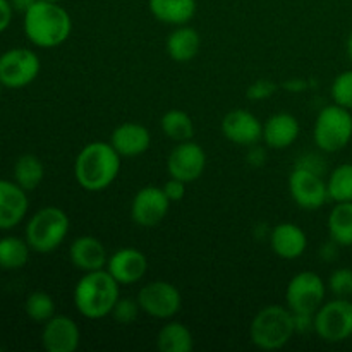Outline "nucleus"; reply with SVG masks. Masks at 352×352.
Instances as JSON below:
<instances>
[{
    "label": "nucleus",
    "mask_w": 352,
    "mask_h": 352,
    "mask_svg": "<svg viewBox=\"0 0 352 352\" xmlns=\"http://www.w3.org/2000/svg\"><path fill=\"white\" fill-rule=\"evenodd\" d=\"M120 155L112 143L93 141L82 146L74 160L76 182L85 191L100 192L112 186L120 172Z\"/></svg>",
    "instance_id": "obj_1"
},
{
    "label": "nucleus",
    "mask_w": 352,
    "mask_h": 352,
    "mask_svg": "<svg viewBox=\"0 0 352 352\" xmlns=\"http://www.w3.org/2000/svg\"><path fill=\"white\" fill-rule=\"evenodd\" d=\"M23 16L24 33L34 47L55 48L71 36L72 19L58 2L36 0Z\"/></svg>",
    "instance_id": "obj_2"
},
{
    "label": "nucleus",
    "mask_w": 352,
    "mask_h": 352,
    "mask_svg": "<svg viewBox=\"0 0 352 352\" xmlns=\"http://www.w3.org/2000/svg\"><path fill=\"white\" fill-rule=\"evenodd\" d=\"M120 284L109 274L107 268L85 272L74 287V306L81 316L88 320H102L112 315L119 294Z\"/></svg>",
    "instance_id": "obj_3"
},
{
    "label": "nucleus",
    "mask_w": 352,
    "mask_h": 352,
    "mask_svg": "<svg viewBox=\"0 0 352 352\" xmlns=\"http://www.w3.org/2000/svg\"><path fill=\"white\" fill-rule=\"evenodd\" d=\"M294 333V315L291 309L280 305H270L260 309L250 327L251 342L263 351L282 349Z\"/></svg>",
    "instance_id": "obj_4"
},
{
    "label": "nucleus",
    "mask_w": 352,
    "mask_h": 352,
    "mask_svg": "<svg viewBox=\"0 0 352 352\" xmlns=\"http://www.w3.org/2000/svg\"><path fill=\"white\" fill-rule=\"evenodd\" d=\"M69 227L71 222L64 210L57 206H45L30 219L24 239L36 253H52L65 241Z\"/></svg>",
    "instance_id": "obj_5"
},
{
    "label": "nucleus",
    "mask_w": 352,
    "mask_h": 352,
    "mask_svg": "<svg viewBox=\"0 0 352 352\" xmlns=\"http://www.w3.org/2000/svg\"><path fill=\"white\" fill-rule=\"evenodd\" d=\"M315 144L325 153H337L344 150L352 140V113L349 109L327 105L316 116L313 127Z\"/></svg>",
    "instance_id": "obj_6"
},
{
    "label": "nucleus",
    "mask_w": 352,
    "mask_h": 352,
    "mask_svg": "<svg viewBox=\"0 0 352 352\" xmlns=\"http://www.w3.org/2000/svg\"><path fill=\"white\" fill-rule=\"evenodd\" d=\"M315 332L323 342L339 344L352 337V301L336 298L315 313Z\"/></svg>",
    "instance_id": "obj_7"
},
{
    "label": "nucleus",
    "mask_w": 352,
    "mask_h": 352,
    "mask_svg": "<svg viewBox=\"0 0 352 352\" xmlns=\"http://www.w3.org/2000/svg\"><path fill=\"white\" fill-rule=\"evenodd\" d=\"M327 284L315 272H299L285 289V301L292 313L315 315L325 301Z\"/></svg>",
    "instance_id": "obj_8"
},
{
    "label": "nucleus",
    "mask_w": 352,
    "mask_h": 352,
    "mask_svg": "<svg viewBox=\"0 0 352 352\" xmlns=\"http://www.w3.org/2000/svg\"><path fill=\"white\" fill-rule=\"evenodd\" d=\"M40 57L28 48H10L0 55V85L19 89L31 85L40 74Z\"/></svg>",
    "instance_id": "obj_9"
},
{
    "label": "nucleus",
    "mask_w": 352,
    "mask_h": 352,
    "mask_svg": "<svg viewBox=\"0 0 352 352\" xmlns=\"http://www.w3.org/2000/svg\"><path fill=\"white\" fill-rule=\"evenodd\" d=\"M141 311L157 320H168L179 313L182 298L174 284L165 280H153L141 287L138 294Z\"/></svg>",
    "instance_id": "obj_10"
},
{
    "label": "nucleus",
    "mask_w": 352,
    "mask_h": 352,
    "mask_svg": "<svg viewBox=\"0 0 352 352\" xmlns=\"http://www.w3.org/2000/svg\"><path fill=\"white\" fill-rule=\"evenodd\" d=\"M289 191L296 205L302 210H318L329 201L327 182L322 175L301 167H294L289 175Z\"/></svg>",
    "instance_id": "obj_11"
},
{
    "label": "nucleus",
    "mask_w": 352,
    "mask_h": 352,
    "mask_svg": "<svg viewBox=\"0 0 352 352\" xmlns=\"http://www.w3.org/2000/svg\"><path fill=\"white\" fill-rule=\"evenodd\" d=\"M170 208V199L165 195L164 188L144 186L134 195L131 203V219L140 227H155L167 217Z\"/></svg>",
    "instance_id": "obj_12"
},
{
    "label": "nucleus",
    "mask_w": 352,
    "mask_h": 352,
    "mask_svg": "<svg viewBox=\"0 0 352 352\" xmlns=\"http://www.w3.org/2000/svg\"><path fill=\"white\" fill-rule=\"evenodd\" d=\"M167 168L170 177L182 182H192L203 175L206 168V153L195 141H182L170 151L167 158Z\"/></svg>",
    "instance_id": "obj_13"
},
{
    "label": "nucleus",
    "mask_w": 352,
    "mask_h": 352,
    "mask_svg": "<svg viewBox=\"0 0 352 352\" xmlns=\"http://www.w3.org/2000/svg\"><path fill=\"white\" fill-rule=\"evenodd\" d=\"M222 133L230 143L253 146L263 140V124L250 110L236 109L222 119Z\"/></svg>",
    "instance_id": "obj_14"
},
{
    "label": "nucleus",
    "mask_w": 352,
    "mask_h": 352,
    "mask_svg": "<svg viewBox=\"0 0 352 352\" xmlns=\"http://www.w3.org/2000/svg\"><path fill=\"white\" fill-rule=\"evenodd\" d=\"M81 342L78 323L64 315H54L45 322L41 330V344L48 352H74Z\"/></svg>",
    "instance_id": "obj_15"
},
{
    "label": "nucleus",
    "mask_w": 352,
    "mask_h": 352,
    "mask_svg": "<svg viewBox=\"0 0 352 352\" xmlns=\"http://www.w3.org/2000/svg\"><path fill=\"white\" fill-rule=\"evenodd\" d=\"M107 270L120 285L136 284L146 275L148 258L136 248H122L109 256Z\"/></svg>",
    "instance_id": "obj_16"
},
{
    "label": "nucleus",
    "mask_w": 352,
    "mask_h": 352,
    "mask_svg": "<svg viewBox=\"0 0 352 352\" xmlns=\"http://www.w3.org/2000/svg\"><path fill=\"white\" fill-rule=\"evenodd\" d=\"M30 201L19 184L0 179V230H10L26 217Z\"/></svg>",
    "instance_id": "obj_17"
},
{
    "label": "nucleus",
    "mask_w": 352,
    "mask_h": 352,
    "mask_svg": "<svg viewBox=\"0 0 352 352\" xmlns=\"http://www.w3.org/2000/svg\"><path fill=\"white\" fill-rule=\"evenodd\" d=\"M270 246L282 260H298L308 248V237L298 223L282 222L270 230Z\"/></svg>",
    "instance_id": "obj_18"
},
{
    "label": "nucleus",
    "mask_w": 352,
    "mask_h": 352,
    "mask_svg": "<svg viewBox=\"0 0 352 352\" xmlns=\"http://www.w3.org/2000/svg\"><path fill=\"white\" fill-rule=\"evenodd\" d=\"M110 143L120 157H140L150 148L151 136L143 124L124 122L113 129Z\"/></svg>",
    "instance_id": "obj_19"
},
{
    "label": "nucleus",
    "mask_w": 352,
    "mask_h": 352,
    "mask_svg": "<svg viewBox=\"0 0 352 352\" xmlns=\"http://www.w3.org/2000/svg\"><path fill=\"white\" fill-rule=\"evenodd\" d=\"M72 265L81 272H95L107 268L109 254L102 241L93 236H81L74 239L69 250Z\"/></svg>",
    "instance_id": "obj_20"
},
{
    "label": "nucleus",
    "mask_w": 352,
    "mask_h": 352,
    "mask_svg": "<svg viewBox=\"0 0 352 352\" xmlns=\"http://www.w3.org/2000/svg\"><path fill=\"white\" fill-rule=\"evenodd\" d=\"M299 138V122L292 113L280 112L263 124V143L272 150H285Z\"/></svg>",
    "instance_id": "obj_21"
},
{
    "label": "nucleus",
    "mask_w": 352,
    "mask_h": 352,
    "mask_svg": "<svg viewBox=\"0 0 352 352\" xmlns=\"http://www.w3.org/2000/svg\"><path fill=\"white\" fill-rule=\"evenodd\" d=\"M153 17L170 26L188 24L196 14V0H148Z\"/></svg>",
    "instance_id": "obj_22"
},
{
    "label": "nucleus",
    "mask_w": 352,
    "mask_h": 352,
    "mask_svg": "<svg viewBox=\"0 0 352 352\" xmlns=\"http://www.w3.org/2000/svg\"><path fill=\"white\" fill-rule=\"evenodd\" d=\"M201 47V38L195 28L182 24L170 33L167 40L168 57L174 62H189L198 55Z\"/></svg>",
    "instance_id": "obj_23"
},
{
    "label": "nucleus",
    "mask_w": 352,
    "mask_h": 352,
    "mask_svg": "<svg viewBox=\"0 0 352 352\" xmlns=\"http://www.w3.org/2000/svg\"><path fill=\"white\" fill-rule=\"evenodd\" d=\"M329 236L340 248L352 246V201L336 203L327 220Z\"/></svg>",
    "instance_id": "obj_24"
},
{
    "label": "nucleus",
    "mask_w": 352,
    "mask_h": 352,
    "mask_svg": "<svg viewBox=\"0 0 352 352\" xmlns=\"http://www.w3.org/2000/svg\"><path fill=\"white\" fill-rule=\"evenodd\" d=\"M195 346L192 333L184 323L168 322L158 330L157 347L160 352H189Z\"/></svg>",
    "instance_id": "obj_25"
},
{
    "label": "nucleus",
    "mask_w": 352,
    "mask_h": 352,
    "mask_svg": "<svg viewBox=\"0 0 352 352\" xmlns=\"http://www.w3.org/2000/svg\"><path fill=\"white\" fill-rule=\"evenodd\" d=\"M45 175V167L36 155H21L14 164V182L19 184L24 191H33L41 184Z\"/></svg>",
    "instance_id": "obj_26"
},
{
    "label": "nucleus",
    "mask_w": 352,
    "mask_h": 352,
    "mask_svg": "<svg viewBox=\"0 0 352 352\" xmlns=\"http://www.w3.org/2000/svg\"><path fill=\"white\" fill-rule=\"evenodd\" d=\"M31 248L26 239L16 236H6L0 239V268L2 270H19L30 261Z\"/></svg>",
    "instance_id": "obj_27"
},
{
    "label": "nucleus",
    "mask_w": 352,
    "mask_h": 352,
    "mask_svg": "<svg viewBox=\"0 0 352 352\" xmlns=\"http://www.w3.org/2000/svg\"><path fill=\"white\" fill-rule=\"evenodd\" d=\"M160 127L165 136L175 143L189 141L195 136V124H192L189 113H186L184 110L174 109L165 112L160 120Z\"/></svg>",
    "instance_id": "obj_28"
},
{
    "label": "nucleus",
    "mask_w": 352,
    "mask_h": 352,
    "mask_svg": "<svg viewBox=\"0 0 352 352\" xmlns=\"http://www.w3.org/2000/svg\"><path fill=\"white\" fill-rule=\"evenodd\" d=\"M327 191L333 203L352 201V164H340L330 172Z\"/></svg>",
    "instance_id": "obj_29"
},
{
    "label": "nucleus",
    "mask_w": 352,
    "mask_h": 352,
    "mask_svg": "<svg viewBox=\"0 0 352 352\" xmlns=\"http://www.w3.org/2000/svg\"><path fill=\"white\" fill-rule=\"evenodd\" d=\"M24 311L33 322L45 323L55 315V302L50 294L43 291L31 292L24 302Z\"/></svg>",
    "instance_id": "obj_30"
},
{
    "label": "nucleus",
    "mask_w": 352,
    "mask_h": 352,
    "mask_svg": "<svg viewBox=\"0 0 352 352\" xmlns=\"http://www.w3.org/2000/svg\"><path fill=\"white\" fill-rule=\"evenodd\" d=\"M332 100L337 105L352 110V69L344 71L333 79L332 82Z\"/></svg>",
    "instance_id": "obj_31"
},
{
    "label": "nucleus",
    "mask_w": 352,
    "mask_h": 352,
    "mask_svg": "<svg viewBox=\"0 0 352 352\" xmlns=\"http://www.w3.org/2000/svg\"><path fill=\"white\" fill-rule=\"evenodd\" d=\"M329 289L336 298H351L352 296V268H337L329 278Z\"/></svg>",
    "instance_id": "obj_32"
},
{
    "label": "nucleus",
    "mask_w": 352,
    "mask_h": 352,
    "mask_svg": "<svg viewBox=\"0 0 352 352\" xmlns=\"http://www.w3.org/2000/svg\"><path fill=\"white\" fill-rule=\"evenodd\" d=\"M140 311L141 308L138 299L134 301V299L129 298H119L112 309V316L117 323H120V325H131V323L138 318Z\"/></svg>",
    "instance_id": "obj_33"
},
{
    "label": "nucleus",
    "mask_w": 352,
    "mask_h": 352,
    "mask_svg": "<svg viewBox=\"0 0 352 352\" xmlns=\"http://www.w3.org/2000/svg\"><path fill=\"white\" fill-rule=\"evenodd\" d=\"M275 89H277V86H275L274 82L268 81V79H260V81L253 82V85L248 88L246 96L250 100H253V102H260V100L270 98L275 93Z\"/></svg>",
    "instance_id": "obj_34"
},
{
    "label": "nucleus",
    "mask_w": 352,
    "mask_h": 352,
    "mask_svg": "<svg viewBox=\"0 0 352 352\" xmlns=\"http://www.w3.org/2000/svg\"><path fill=\"white\" fill-rule=\"evenodd\" d=\"M296 167L306 168V170L315 172V174L323 175V172H325L327 165H325V160H323V157H320V155L306 153V155H302V157H299V160H298V164H296Z\"/></svg>",
    "instance_id": "obj_35"
},
{
    "label": "nucleus",
    "mask_w": 352,
    "mask_h": 352,
    "mask_svg": "<svg viewBox=\"0 0 352 352\" xmlns=\"http://www.w3.org/2000/svg\"><path fill=\"white\" fill-rule=\"evenodd\" d=\"M164 191L165 195H167V198L170 199V203L182 201L186 196V182L179 181V179L175 177H170L164 184Z\"/></svg>",
    "instance_id": "obj_36"
},
{
    "label": "nucleus",
    "mask_w": 352,
    "mask_h": 352,
    "mask_svg": "<svg viewBox=\"0 0 352 352\" xmlns=\"http://www.w3.org/2000/svg\"><path fill=\"white\" fill-rule=\"evenodd\" d=\"M294 315L296 333H308L315 330V315L308 313H292Z\"/></svg>",
    "instance_id": "obj_37"
},
{
    "label": "nucleus",
    "mask_w": 352,
    "mask_h": 352,
    "mask_svg": "<svg viewBox=\"0 0 352 352\" xmlns=\"http://www.w3.org/2000/svg\"><path fill=\"white\" fill-rule=\"evenodd\" d=\"M14 9L10 6V0H0V33L7 30L12 23Z\"/></svg>",
    "instance_id": "obj_38"
},
{
    "label": "nucleus",
    "mask_w": 352,
    "mask_h": 352,
    "mask_svg": "<svg viewBox=\"0 0 352 352\" xmlns=\"http://www.w3.org/2000/svg\"><path fill=\"white\" fill-rule=\"evenodd\" d=\"M265 160H267V153L261 146L258 144H253L250 146V151H248V164L253 165V167H261L265 165Z\"/></svg>",
    "instance_id": "obj_39"
},
{
    "label": "nucleus",
    "mask_w": 352,
    "mask_h": 352,
    "mask_svg": "<svg viewBox=\"0 0 352 352\" xmlns=\"http://www.w3.org/2000/svg\"><path fill=\"white\" fill-rule=\"evenodd\" d=\"M339 244L330 239V243L323 244L322 251H320V256H322L323 261H333L337 258V254H339Z\"/></svg>",
    "instance_id": "obj_40"
},
{
    "label": "nucleus",
    "mask_w": 352,
    "mask_h": 352,
    "mask_svg": "<svg viewBox=\"0 0 352 352\" xmlns=\"http://www.w3.org/2000/svg\"><path fill=\"white\" fill-rule=\"evenodd\" d=\"M34 2H36V0H10V6H12V9L16 10V12L24 14Z\"/></svg>",
    "instance_id": "obj_41"
},
{
    "label": "nucleus",
    "mask_w": 352,
    "mask_h": 352,
    "mask_svg": "<svg viewBox=\"0 0 352 352\" xmlns=\"http://www.w3.org/2000/svg\"><path fill=\"white\" fill-rule=\"evenodd\" d=\"M347 55H349V60L352 62V33H351L349 40H347Z\"/></svg>",
    "instance_id": "obj_42"
},
{
    "label": "nucleus",
    "mask_w": 352,
    "mask_h": 352,
    "mask_svg": "<svg viewBox=\"0 0 352 352\" xmlns=\"http://www.w3.org/2000/svg\"><path fill=\"white\" fill-rule=\"evenodd\" d=\"M48 2H60V0H48Z\"/></svg>",
    "instance_id": "obj_43"
},
{
    "label": "nucleus",
    "mask_w": 352,
    "mask_h": 352,
    "mask_svg": "<svg viewBox=\"0 0 352 352\" xmlns=\"http://www.w3.org/2000/svg\"><path fill=\"white\" fill-rule=\"evenodd\" d=\"M0 96H2V85H0Z\"/></svg>",
    "instance_id": "obj_44"
}]
</instances>
